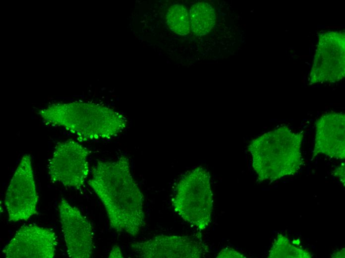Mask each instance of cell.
Listing matches in <instances>:
<instances>
[{"label": "cell", "instance_id": "8992f818", "mask_svg": "<svg viewBox=\"0 0 345 258\" xmlns=\"http://www.w3.org/2000/svg\"><path fill=\"white\" fill-rule=\"evenodd\" d=\"M345 76V33L329 31L321 33L309 73V84L335 83Z\"/></svg>", "mask_w": 345, "mask_h": 258}, {"label": "cell", "instance_id": "9c48e42d", "mask_svg": "<svg viewBox=\"0 0 345 258\" xmlns=\"http://www.w3.org/2000/svg\"><path fill=\"white\" fill-rule=\"evenodd\" d=\"M59 219L67 248L71 258H89L94 251L93 228L80 210L64 198L58 205Z\"/></svg>", "mask_w": 345, "mask_h": 258}, {"label": "cell", "instance_id": "7c38bea8", "mask_svg": "<svg viewBox=\"0 0 345 258\" xmlns=\"http://www.w3.org/2000/svg\"><path fill=\"white\" fill-rule=\"evenodd\" d=\"M189 18L192 31L197 35L208 33L214 27L216 15L215 9L209 3L199 2L190 8Z\"/></svg>", "mask_w": 345, "mask_h": 258}, {"label": "cell", "instance_id": "5bb4252c", "mask_svg": "<svg viewBox=\"0 0 345 258\" xmlns=\"http://www.w3.org/2000/svg\"><path fill=\"white\" fill-rule=\"evenodd\" d=\"M166 19L169 27L175 33L182 36L189 33L190 18L186 9L183 5L176 4L170 7Z\"/></svg>", "mask_w": 345, "mask_h": 258}, {"label": "cell", "instance_id": "5b68a950", "mask_svg": "<svg viewBox=\"0 0 345 258\" xmlns=\"http://www.w3.org/2000/svg\"><path fill=\"white\" fill-rule=\"evenodd\" d=\"M90 151L78 142L67 139L56 146L49 165L50 180L66 188L78 189L89 174Z\"/></svg>", "mask_w": 345, "mask_h": 258}, {"label": "cell", "instance_id": "7a4b0ae2", "mask_svg": "<svg viewBox=\"0 0 345 258\" xmlns=\"http://www.w3.org/2000/svg\"><path fill=\"white\" fill-rule=\"evenodd\" d=\"M302 131L281 126L253 139L247 146L260 181L274 182L295 175L303 164Z\"/></svg>", "mask_w": 345, "mask_h": 258}, {"label": "cell", "instance_id": "e0dca14e", "mask_svg": "<svg viewBox=\"0 0 345 258\" xmlns=\"http://www.w3.org/2000/svg\"><path fill=\"white\" fill-rule=\"evenodd\" d=\"M121 249L118 245L114 246L109 255V258H123Z\"/></svg>", "mask_w": 345, "mask_h": 258}, {"label": "cell", "instance_id": "ba28073f", "mask_svg": "<svg viewBox=\"0 0 345 258\" xmlns=\"http://www.w3.org/2000/svg\"><path fill=\"white\" fill-rule=\"evenodd\" d=\"M135 256L141 258H199L207 252L201 241L187 236L159 235L131 244Z\"/></svg>", "mask_w": 345, "mask_h": 258}, {"label": "cell", "instance_id": "30bf717a", "mask_svg": "<svg viewBox=\"0 0 345 258\" xmlns=\"http://www.w3.org/2000/svg\"><path fill=\"white\" fill-rule=\"evenodd\" d=\"M57 244L54 232L31 225L20 228L2 252L7 258H53Z\"/></svg>", "mask_w": 345, "mask_h": 258}, {"label": "cell", "instance_id": "8fae6325", "mask_svg": "<svg viewBox=\"0 0 345 258\" xmlns=\"http://www.w3.org/2000/svg\"><path fill=\"white\" fill-rule=\"evenodd\" d=\"M313 160L319 154L334 159L345 158V116L343 113L329 112L315 122Z\"/></svg>", "mask_w": 345, "mask_h": 258}, {"label": "cell", "instance_id": "6da1fadb", "mask_svg": "<svg viewBox=\"0 0 345 258\" xmlns=\"http://www.w3.org/2000/svg\"><path fill=\"white\" fill-rule=\"evenodd\" d=\"M130 169L125 155L98 160L88 183L102 202L111 228L135 237L145 224L144 195Z\"/></svg>", "mask_w": 345, "mask_h": 258}, {"label": "cell", "instance_id": "2e32d148", "mask_svg": "<svg viewBox=\"0 0 345 258\" xmlns=\"http://www.w3.org/2000/svg\"><path fill=\"white\" fill-rule=\"evenodd\" d=\"M333 176L338 178L342 184L345 185V163L341 164L332 172Z\"/></svg>", "mask_w": 345, "mask_h": 258}, {"label": "cell", "instance_id": "4fadbf2b", "mask_svg": "<svg viewBox=\"0 0 345 258\" xmlns=\"http://www.w3.org/2000/svg\"><path fill=\"white\" fill-rule=\"evenodd\" d=\"M312 254L308 250L291 244L289 239L279 234L269 251L268 258H311Z\"/></svg>", "mask_w": 345, "mask_h": 258}, {"label": "cell", "instance_id": "ac0fdd59", "mask_svg": "<svg viewBox=\"0 0 345 258\" xmlns=\"http://www.w3.org/2000/svg\"><path fill=\"white\" fill-rule=\"evenodd\" d=\"M332 258H345V248H342L338 251L334 253L331 255Z\"/></svg>", "mask_w": 345, "mask_h": 258}, {"label": "cell", "instance_id": "9a60e30c", "mask_svg": "<svg viewBox=\"0 0 345 258\" xmlns=\"http://www.w3.org/2000/svg\"><path fill=\"white\" fill-rule=\"evenodd\" d=\"M217 258H245V256L230 247L222 249L216 257Z\"/></svg>", "mask_w": 345, "mask_h": 258}, {"label": "cell", "instance_id": "52a82bcc", "mask_svg": "<svg viewBox=\"0 0 345 258\" xmlns=\"http://www.w3.org/2000/svg\"><path fill=\"white\" fill-rule=\"evenodd\" d=\"M36 191L31 157L23 156L7 189L4 203L10 222L27 220L37 213Z\"/></svg>", "mask_w": 345, "mask_h": 258}, {"label": "cell", "instance_id": "3957f363", "mask_svg": "<svg viewBox=\"0 0 345 258\" xmlns=\"http://www.w3.org/2000/svg\"><path fill=\"white\" fill-rule=\"evenodd\" d=\"M39 114L46 124L62 127L84 140L112 138L127 125L126 117L121 113L88 102L53 105Z\"/></svg>", "mask_w": 345, "mask_h": 258}, {"label": "cell", "instance_id": "277c9868", "mask_svg": "<svg viewBox=\"0 0 345 258\" xmlns=\"http://www.w3.org/2000/svg\"><path fill=\"white\" fill-rule=\"evenodd\" d=\"M208 171L199 166L185 173L175 188L172 205L185 221L200 230L212 221L213 195Z\"/></svg>", "mask_w": 345, "mask_h": 258}]
</instances>
